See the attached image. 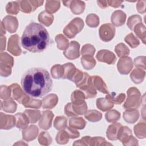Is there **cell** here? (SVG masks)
<instances>
[{
  "mask_svg": "<svg viewBox=\"0 0 146 146\" xmlns=\"http://www.w3.org/2000/svg\"><path fill=\"white\" fill-rule=\"evenodd\" d=\"M63 66L64 68V74L63 78L71 80L77 69L75 68V66L71 63H66L63 64Z\"/></svg>",
  "mask_w": 146,
  "mask_h": 146,
  "instance_id": "603a6c76",
  "label": "cell"
},
{
  "mask_svg": "<svg viewBox=\"0 0 146 146\" xmlns=\"http://www.w3.org/2000/svg\"><path fill=\"white\" fill-rule=\"evenodd\" d=\"M125 98V95L124 94L121 93L119 94H116V93L112 92L106 96V99L112 103L119 104H121L124 100Z\"/></svg>",
  "mask_w": 146,
  "mask_h": 146,
  "instance_id": "f1b7e54d",
  "label": "cell"
},
{
  "mask_svg": "<svg viewBox=\"0 0 146 146\" xmlns=\"http://www.w3.org/2000/svg\"><path fill=\"white\" fill-rule=\"evenodd\" d=\"M100 38L104 42L111 40L115 34V27L111 23L102 25L99 30Z\"/></svg>",
  "mask_w": 146,
  "mask_h": 146,
  "instance_id": "8992f818",
  "label": "cell"
},
{
  "mask_svg": "<svg viewBox=\"0 0 146 146\" xmlns=\"http://www.w3.org/2000/svg\"><path fill=\"white\" fill-rule=\"evenodd\" d=\"M24 113H25L28 117L29 121L31 123H35L41 117L39 111L26 110L24 112Z\"/></svg>",
  "mask_w": 146,
  "mask_h": 146,
  "instance_id": "d590c367",
  "label": "cell"
},
{
  "mask_svg": "<svg viewBox=\"0 0 146 146\" xmlns=\"http://www.w3.org/2000/svg\"><path fill=\"white\" fill-rule=\"evenodd\" d=\"M84 23L80 18H75L72 20L63 29V33L69 38L75 37L83 28Z\"/></svg>",
  "mask_w": 146,
  "mask_h": 146,
  "instance_id": "3957f363",
  "label": "cell"
},
{
  "mask_svg": "<svg viewBox=\"0 0 146 146\" xmlns=\"http://www.w3.org/2000/svg\"><path fill=\"white\" fill-rule=\"evenodd\" d=\"M2 23L4 26V29L6 28L8 31L11 33L16 31L18 25L17 18L10 15L5 17Z\"/></svg>",
  "mask_w": 146,
  "mask_h": 146,
  "instance_id": "4fadbf2b",
  "label": "cell"
},
{
  "mask_svg": "<svg viewBox=\"0 0 146 146\" xmlns=\"http://www.w3.org/2000/svg\"><path fill=\"white\" fill-rule=\"evenodd\" d=\"M60 7V2L47 1L45 8L47 11L51 13H55Z\"/></svg>",
  "mask_w": 146,
  "mask_h": 146,
  "instance_id": "60d3db41",
  "label": "cell"
},
{
  "mask_svg": "<svg viewBox=\"0 0 146 146\" xmlns=\"http://www.w3.org/2000/svg\"><path fill=\"white\" fill-rule=\"evenodd\" d=\"M58 103V97L55 94H50L43 98L42 101V107L46 109L52 108Z\"/></svg>",
  "mask_w": 146,
  "mask_h": 146,
  "instance_id": "e0dca14e",
  "label": "cell"
},
{
  "mask_svg": "<svg viewBox=\"0 0 146 146\" xmlns=\"http://www.w3.org/2000/svg\"><path fill=\"white\" fill-rule=\"evenodd\" d=\"M2 103L3 104L1 103V109H3V111L11 113L16 111L17 104L11 98L5 100Z\"/></svg>",
  "mask_w": 146,
  "mask_h": 146,
  "instance_id": "f546056e",
  "label": "cell"
},
{
  "mask_svg": "<svg viewBox=\"0 0 146 146\" xmlns=\"http://www.w3.org/2000/svg\"><path fill=\"white\" fill-rule=\"evenodd\" d=\"M137 36H139L145 44V28L144 25L141 23H139L135 25V27L133 29Z\"/></svg>",
  "mask_w": 146,
  "mask_h": 146,
  "instance_id": "e575fe53",
  "label": "cell"
},
{
  "mask_svg": "<svg viewBox=\"0 0 146 146\" xmlns=\"http://www.w3.org/2000/svg\"><path fill=\"white\" fill-rule=\"evenodd\" d=\"M96 58L100 62L107 63L108 64L115 63L116 58L114 54L108 50H102L99 51L96 54Z\"/></svg>",
  "mask_w": 146,
  "mask_h": 146,
  "instance_id": "30bf717a",
  "label": "cell"
},
{
  "mask_svg": "<svg viewBox=\"0 0 146 146\" xmlns=\"http://www.w3.org/2000/svg\"><path fill=\"white\" fill-rule=\"evenodd\" d=\"M1 64H5L4 66L1 67V71L4 69V71L1 72V76H7L11 74V67L13 66V59L7 53L4 52L1 54Z\"/></svg>",
  "mask_w": 146,
  "mask_h": 146,
  "instance_id": "52a82bcc",
  "label": "cell"
},
{
  "mask_svg": "<svg viewBox=\"0 0 146 146\" xmlns=\"http://www.w3.org/2000/svg\"><path fill=\"white\" fill-rule=\"evenodd\" d=\"M145 124H142V123H139L138 124L136 125L135 127H134V131H135V133L136 135V136H137L139 138H144V137L143 136L142 133H141V131H145V125L144 126L142 129H141V127L144 125Z\"/></svg>",
  "mask_w": 146,
  "mask_h": 146,
  "instance_id": "f907efd6",
  "label": "cell"
},
{
  "mask_svg": "<svg viewBox=\"0 0 146 146\" xmlns=\"http://www.w3.org/2000/svg\"><path fill=\"white\" fill-rule=\"evenodd\" d=\"M16 127L19 129H25L30 122L29 118L25 113H18L15 115Z\"/></svg>",
  "mask_w": 146,
  "mask_h": 146,
  "instance_id": "ac0fdd59",
  "label": "cell"
},
{
  "mask_svg": "<svg viewBox=\"0 0 146 146\" xmlns=\"http://www.w3.org/2000/svg\"><path fill=\"white\" fill-rule=\"evenodd\" d=\"M131 80L136 84L143 82L145 77V71L140 68H135L131 74Z\"/></svg>",
  "mask_w": 146,
  "mask_h": 146,
  "instance_id": "d4e9b609",
  "label": "cell"
},
{
  "mask_svg": "<svg viewBox=\"0 0 146 146\" xmlns=\"http://www.w3.org/2000/svg\"><path fill=\"white\" fill-rule=\"evenodd\" d=\"M38 2L39 1H36V3H38ZM19 3H20L21 11L24 13H29L31 11H34L36 8L42 5L41 4L36 5V3L33 5V1H19Z\"/></svg>",
  "mask_w": 146,
  "mask_h": 146,
  "instance_id": "ffe728a7",
  "label": "cell"
},
{
  "mask_svg": "<svg viewBox=\"0 0 146 146\" xmlns=\"http://www.w3.org/2000/svg\"><path fill=\"white\" fill-rule=\"evenodd\" d=\"M81 63L86 70H91L96 64L95 60L91 55H83L81 58Z\"/></svg>",
  "mask_w": 146,
  "mask_h": 146,
  "instance_id": "484cf974",
  "label": "cell"
},
{
  "mask_svg": "<svg viewBox=\"0 0 146 146\" xmlns=\"http://www.w3.org/2000/svg\"><path fill=\"white\" fill-rule=\"evenodd\" d=\"M91 78L92 84L96 90L97 89L98 91L104 94H108L109 92L106 84L101 77L99 76H92Z\"/></svg>",
  "mask_w": 146,
  "mask_h": 146,
  "instance_id": "2e32d148",
  "label": "cell"
},
{
  "mask_svg": "<svg viewBox=\"0 0 146 146\" xmlns=\"http://www.w3.org/2000/svg\"><path fill=\"white\" fill-rule=\"evenodd\" d=\"M11 91L13 97L14 99L19 102V103H22V102L25 96V95L22 92L21 88L17 84H13L10 86Z\"/></svg>",
  "mask_w": 146,
  "mask_h": 146,
  "instance_id": "cb8c5ba5",
  "label": "cell"
},
{
  "mask_svg": "<svg viewBox=\"0 0 146 146\" xmlns=\"http://www.w3.org/2000/svg\"><path fill=\"white\" fill-rule=\"evenodd\" d=\"M115 51L119 57H124L129 53V48L124 44L121 43L116 46Z\"/></svg>",
  "mask_w": 146,
  "mask_h": 146,
  "instance_id": "74e56055",
  "label": "cell"
},
{
  "mask_svg": "<svg viewBox=\"0 0 146 146\" xmlns=\"http://www.w3.org/2000/svg\"><path fill=\"white\" fill-rule=\"evenodd\" d=\"M52 76L55 79L63 78L64 74V68L63 65L55 64L53 66L51 70Z\"/></svg>",
  "mask_w": 146,
  "mask_h": 146,
  "instance_id": "836d02e7",
  "label": "cell"
},
{
  "mask_svg": "<svg viewBox=\"0 0 146 146\" xmlns=\"http://www.w3.org/2000/svg\"><path fill=\"white\" fill-rule=\"evenodd\" d=\"M53 19V15L46 11H42L38 15V21L46 26H49L52 23Z\"/></svg>",
  "mask_w": 146,
  "mask_h": 146,
  "instance_id": "83f0119b",
  "label": "cell"
},
{
  "mask_svg": "<svg viewBox=\"0 0 146 146\" xmlns=\"http://www.w3.org/2000/svg\"><path fill=\"white\" fill-rule=\"evenodd\" d=\"M18 2H9L6 7V10L7 13L11 14H17L19 10Z\"/></svg>",
  "mask_w": 146,
  "mask_h": 146,
  "instance_id": "b9f144b4",
  "label": "cell"
},
{
  "mask_svg": "<svg viewBox=\"0 0 146 146\" xmlns=\"http://www.w3.org/2000/svg\"><path fill=\"white\" fill-rule=\"evenodd\" d=\"M90 139L91 137L90 136H84L82 139L79 140H76L78 142H81V143H80L79 145H89L90 144Z\"/></svg>",
  "mask_w": 146,
  "mask_h": 146,
  "instance_id": "db71d44e",
  "label": "cell"
},
{
  "mask_svg": "<svg viewBox=\"0 0 146 146\" xmlns=\"http://www.w3.org/2000/svg\"><path fill=\"white\" fill-rule=\"evenodd\" d=\"M99 23V17L94 14H89L86 18V23L91 27H95L98 26Z\"/></svg>",
  "mask_w": 146,
  "mask_h": 146,
  "instance_id": "7bdbcfd3",
  "label": "cell"
},
{
  "mask_svg": "<svg viewBox=\"0 0 146 146\" xmlns=\"http://www.w3.org/2000/svg\"><path fill=\"white\" fill-rule=\"evenodd\" d=\"M69 7L71 11L75 14H80L83 13L85 8V3L80 1H70Z\"/></svg>",
  "mask_w": 146,
  "mask_h": 146,
  "instance_id": "d6986e66",
  "label": "cell"
},
{
  "mask_svg": "<svg viewBox=\"0 0 146 146\" xmlns=\"http://www.w3.org/2000/svg\"><path fill=\"white\" fill-rule=\"evenodd\" d=\"M85 99V95L82 92V91H80L79 90H75L74 91L71 95V101L72 103L75 104H79L82 103L84 101V99Z\"/></svg>",
  "mask_w": 146,
  "mask_h": 146,
  "instance_id": "8d00e7d4",
  "label": "cell"
},
{
  "mask_svg": "<svg viewBox=\"0 0 146 146\" xmlns=\"http://www.w3.org/2000/svg\"><path fill=\"white\" fill-rule=\"evenodd\" d=\"M79 88L82 91H83L84 94L85 95V98L87 99L94 98L97 94L96 90L95 89V87L92 84L91 78L90 76L88 79V82L84 85L80 87Z\"/></svg>",
  "mask_w": 146,
  "mask_h": 146,
  "instance_id": "5bb4252c",
  "label": "cell"
},
{
  "mask_svg": "<svg viewBox=\"0 0 146 146\" xmlns=\"http://www.w3.org/2000/svg\"><path fill=\"white\" fill-rule=\"evenodd\" d=\"M66 131L67 132L68 136L71 139H75L76 137H79L80 133H79L78 131H76L72 127H66Z\"/></svg>",
  "mask_w": 146,
  "mask_h": 146,
  "instance_id": "816d5d0a",
  "label": "cell"
},
{
  "mask_svg": "<svg viewBox=\"0 0 146 146\" xmlns=\"http://www.w3.org/2000/svg\"><path fill=\"white\" fill-rule=\"evenodd\" d=\"M98 3L99 4V6L102 7V8H104V7H107V1H98Z\"/></svg>",
  "mask_w": 146,
  "mask_h": 146,
  "instance_id": "9f6ffc18",
  "label": "cell"
},
{
  "mask_svg": "<svg viewBox=\"0 0 146 146\" xmlns=\"http://www.w3.org/2000/svg\"><path fill=\"white\" fill-rule=\"evenodd\" d=\"M36 128L37 127L35 125H31L27 128H26V129L22 132L23 138L27 141L34 140L37 136L38 131H35L32 133L31 132H33Z\"/></svg>",
  "mask_w": 146,
  "mask_h": 146,
  "instance_id": "4316f807",
  "label": "cell"
},
{
  "mask_svg": "<svg viewBox=\"0 0 146 146\" xmlns=\"http://www.w3.org/2000/svg\"><path fill=\"white\" fill-rule=\"evenodd\" d=\"M121 126V124L118 123H113L108 126L107 131V136L109 140H116L117 134L119 128Z\"/></svg>",
  "mask_w": 146,
  "mask_h": 146,
  "instance_id": "44dd1931",
  "label": "cell"
},
{
  "mask_svg": "<svg viewBox=\"0 0 146 146\" xmlns=\"http://www.w3.org/2000/svg\"><path fill=\"white\" fill-rule=\"evenodd\" d=\"M54 115L50 111H44L42 112L40 120L39 123V127L43 129H48L51 126V121Z\"/></svg>",
  "mask_w": 146,
  "mask_h": 146,
  "instance_id": "7c38bea8",
  "label": "cell"
},
{
  "mask_svg": "<svg viewBox=\"0 0 146 146\" xmlns=\"http://www.w3.org/2000/svg\"><path fill=\"white\" fill-rule=\"evenodd\" d=\"M87 109V106L85 102L79 104L68 103L65 106L64 112L67 116H73L83 115L86 113Z\"/></svg>",
  "mask_w": 146,
  "mask_h": 146,
  "instance_id": "5b68a950",
  "label": "cell"
},
{
  "mask_svg": "<svg viewBox=\"0 0 146 146\" xmlns=\"http://www.w3.org/2000/svg\"><path fill=\"white\" fill-rule=\"evenodd\" d=\"M95 48L92 45L87 44L83 46L82 48V54L83 55H91L93 56L95 53Z\"/></svg>",
  "mask_w": 146,
  "mask_h": 146,
  "instance_id": "681fc988",
  "label": "cell"
},
{
  "mask_svg": "<svg viewBox=\"0 0 146 146\" xmlns=\"http://www.w3.org/2000/svg\"><path fill=\"white\" fill-rule=\"evenodd\" d=\"M120 116V113L116 110H111L108 111L105 115L106 120L108 122H114L119 119Z\"/></svg>",
  "mask_w": 146,
  "mask_h": 146,
  "instance_id": "bcb514c9",
  "label": "cell"
},
{
  "mask_svg": "<svg viewBox=\"0 0 146 146\" xmlns=\"http://www.w3.org/2000/svg\"><path fill=\"white\" fill-rule=\"evenodd\" d=\"M85 117L89 121L95 122L101 120L102 114L96 110H89L85 113Z\"/></svg>",
  "mask_w": 146,
  "mask_h": 146,
  "instance_id": "d6a6232c",
  "label": "cell"
},
{
  "mask_svg": "<svg viewBox=\"0 0 146 146\" xmlns=\"http://www.w3.org/2000/svg\"><path fill=\"white\" fill-rule=\"evenodd\" d=\"M107 2L108 3V5L110 6H111L112 7H119L120 4L123 2V1H107Z\"/></svg>",
  "mask_w": 146,
  "mask_h": 146,
  "instance_id": "11a10c76",
  "label": "cell"
},
{
  "mask_svg": "<svg viewBox=\"0 0 146 146\" xmlns=\"http://www.w3.org/2000/svg\"><path fill=\"white\" fill-rule=\"evenodd\" d=\"M7 50L15 56L19 55L21 52V49L19 45V36L17 34L11 36L9 40Z\"/></svg>",
  "mask_w": 146,
  "mask_h": 146,
  "instance_id": "8fae6325",
  "label": "cell"
},
{
  "mask_svg": "<svg viewBox=\"0 0 146 146\" xmlns=\"http://www.w3.org/2000/svg\"><path fill=\"white\" fill-rule=\"evenodd\" d=\"M50 43V38L47 30L35 22H31L26 27L21 37L22 47L33 53L44 51Z\"/></svg>",
  "mask_w": 146,
  "mask_h": 146,
  "instance_id": "7a4b0ae2",
  "label": "cell"
},
{
  "mask_svg": "<svg viewBox=\"0 0 146 146\" xmlns=\"http://www.w3.org/2000/svg\"><path fill=\"white\" fill-rule=\"evenodd\" d=\"M23 91L33 98H42L52 90V80L43 68L34 67L26 71L21 78Z\"/></svg>",
  "mask_w": 146,
  "mask_h": 146,
  "instance_id": "6da1fadb",
  "label": "cell"
},
{
  "mask_svg": "<svg viewBox=\"0 0 146 146\" xmlns=\"http://www.w3.org/2000/svg\"><path fill=\"white\" fill-rule=\"evenodd\" d=\"M141 22V18L138 15H134L131 16L128 20L127 22V26L131 30H133L134 26L139 23Z\"/></svg>",
  "mask_w": 146,
  "mask_h": 146,
  "instance_id": "7dc6e473",
  "label": "cell"
},
{
  "mask_svg": "<svg viewBox=\"0 0 146 146\" xmlns=\"http://www.w3.org/2000/svg\"><path fill=\"white\" fill-rule=\"evenodd\" d=\"M80 44L76 41H71L68 47L63 51L64 55L68 59L74 60L80 56L79 53Z\"/></svg>",
  "mask_w": 146,
  "mask_h": 146,
  "instance_id": "ba28073f",
  "label": "cell"
},
{
  "mask_svg": "<svg viewBox=\"0 0 146 146\" xmlns=\"http://www.w3.org/2000/svg\"><path fill=\"white\" fill-rule=\"evenodd\" d=\"M86 121L82 117H72L69 120L70 127L75 129H83L86 125Z\"/></svg>",
  "mask_w": 146,
  "mask_h": 146,
  "instance_id": "1f68e13d",
  "label": "cell"
},
{
  "mask_svg": "<svg viewBox=\"0 0 146 146\" xmlns=\"http://www.w3.org/2000/svg\"><path fill=\"white\" fill-rule=\"evenodd\" d=\"M126 19L125 14L121 10L114 11L111 15V22L113 25L120 26L124 24Z\"/></svg>",
  "mask_w": 146,
  "mask_h": 146,
  "instance_id": "9a60e30c",
  "label": "cell"
},
{
  "mask_svg": "<svg viewBox=\"0 0 146 146\" xmlns=\"http://www.w3.org/2000/svg\"><path fill=\"white\" fill-rule=\"evenodd\" d=\"M139 112L136 110H127L123 113V117L125 121L130 124L135 123L139 118Z\"/></svg>",
  "mask_w": 146,
  "mask_h": 146,
  "instance_id": "7402d4cb",
  "label": "cell"
},
{
  "mask_svg": "<svg viewBox=\"0 0 146 146\" xmlns=\"http://www.w3.org/2000/svg\"><path fill=\"white\" fill-rule=\"evenodd\" d=\"M38 141L40 144L49 145L52 142V139L47 132H42L38 137Z\"/></svg>",
  "mask_w": 146,
  "mask_h": 146,
  "instance_id": "ee69618b",
  "label": "cell"
},
{
  "mask_svg": "<svg viewBox=\"0 0 146 146\" xmlns=\"http://www.w3.org/2000/svg\"><path fill=\"white\" fill-rule=\"evenodd\" d=\"M117 67L121 74H128L133 67V63L131 58L124 56L119 59Z\"/></svg>",
  "mask_w": 146,
  "mask_h": 146,
  "instance_id": "9c48e42d",
  "label": "cell"
},
{
  "mask_svg": "<svg viewBox=\"0 0 146 146\" xmlns=\"http://www.w3.org/2000/svg\"><path fill=\"white\" fill-rule=\"evenodd\" d=\"M57 47L60 50H64L68 46V40L62 34H58L55 37Z\"/></svg>",
  "mask_w": 146,
  "mask_h": 146,
  "instance_id": "f35d334b",
  "label": "cell"
},
{
  "mask_svg": "<svg viewBox=\"0 0 146 146\" xmlns=\"http://www.w3.org/2000/svg\"><path fill=\"white\" fill-rule=\"evenodd\" d=\"M69 136L66 131H61L59 132L56 137V141L58 144H66L68 140Z\"/></svg>",
  "mask_w": 146,
  "mask_h": 146,
  "instance_id": "f6af8a7d",
  "label": "cell"
},
{
  "mask_svg": "<svg viewBox=\"0 0 146 146\" xmlns=\"http://www.w3.org/2000/svg\"><path fill=\"white\" fill-rule=\"evenodd\" d=\"M54 127L58 130L65 129L67 127V119L64 116H57L54 123Z\"/></svg>",
  "mask_w": 146,
  "mask_h": 146,
  "instance_id": "ab89813d",
  "label": "cell"
},
{
  "mask_svg": "<svg viewBox=\"0 0 146 146\" xmlns=\"http://www.w3.org/2000/svg\"><path fill=\"white\" fill-rule=\"evenodd\" d=\"M145 61V56H139L137 58H136L134 60V63H135V66L137 67H142V64L143 66L145 67V62H143Z\"/></svg>",
  "mask_w": 146,
  "mask_h": 146,
  "instance_id": "f5cc1de1",
  "label": "cell"
},
{
  "mask_svg": "<svg viewBox=\"0 0 146 146\" xmlns=\"http://www.w3.org/2000/svg\"><path fill=\"white\" fill-rule=\"evenodd\" d=\"M97 107L102 111H106L111 109L113 107V104L108 101L106 98H99L96 100Z\"/></svg>",
  "mask_w": 146,
  "mask_h": 146,
  "instance_id": "4dcf8cb0",
  "label": "cell"
},
{
  "mask_svg": "<svg viewBox=\"0 0 146 146\" xmlns=\"http://www.w3.org/2000/svg\"><path fill=\"white\" fill-rule=\"evenodd\" d=\"M127 95L128 97L123 106L124 108H130L139 107L141 102L139 91L135 87H131L127 91Z\"/></svg>",
  "mask_w": 146,
  "mask_h": 146,
  "instance_id": "277c9868",
  "label": "cell"
},
{
  "mask_svg": "<svg viewBox=\"0 0 146 146\" xmlns=\"http://www.w3.org/2000/svg\"><path fill=\"white\" fill-rule=\"evenodd\" d=\"M125 41L132 47L135 48L139 44V40L133 35L132 33L127 35L125 38Z\"/></svg>",
  "mask_w": 146,
  "mask_h": 146,
  "instance_id": "c3c4849f",
  "label": "cell"
}]
</instances>
